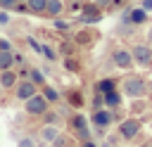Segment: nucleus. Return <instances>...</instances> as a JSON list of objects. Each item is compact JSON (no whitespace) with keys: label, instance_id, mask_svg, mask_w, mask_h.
<instances>
[{"label":"nucleus","instance_id":"obj_1","mask_svg":"<svg viewBox=\"0 0 152 147\" xmlns=\"http://www.w3.org/2000/svg\"><path fill=\"white\" fill-rule=\"evenodd\" d=\"M121 92L131 100H138V97H145L147 95V81L138 74H128L124 81H121Z\"/></svg>","mask_w":152,"mask_h":147},{"label":"nucleus","instance_id":"obj_15","mask_svg":"<svg viewBox=\"0 0 152 147\" xmlns=\"http://www.w3.org/2000/svg\"><path fill=\"white\" fill-rule=\"evenodd\" d=\"M40 95L50 102V104H57L59 100H62V95H59V90L57 88H52L50 83H45V85H40Z\"/></svg>","mask_w":152,"mask_h":147},{"label":"nucleus","instance_id":"obj_19","mask_svg":"<svg viewBox=\"0 0 152 147\" xmlns=\"http://www.w3.org/2000/svg\"><path fill=\"white\" fill-rule=\"evenodd\" d=\"M66 104L74 107V109L83 107V95H81L78 90H69V92H66Z\"/></svg>","mask_w":152,"mask_h":147},{"label":"nucleus","instance_id":"obj_37","mask_svg":"<svg viewBox=\"0 0 152 147\" xmlns=\"http://www.w3.org/2000/svg\"><path fill=\"white\" fill-rule=\"evenodd\" d=\"M147 95H150V100H152V81H147Z\"/></svg>","mask_w":152,"mask_h":147},{"label":"nucleus","instance_id":"obj_21","mask_svg":"<svg viewBox=\"0 0 152 147\" xmlns=\"http://www.w3.org/2000/svg\"><path fill=\"white\" fill-rule=\"evenodd\" d=\"M114 88H116V81H114V78H102V81H97V83H95V90H97V92H102V95H104V92H109V90H114Z\"/></svg>","mask_w":152,"mask_h":147},{"label":"nucleus","instance_id":"obj_4","mask_svg":"<svg viewBox=\"0 0 152 147\" xmlns=\"http://www.w3.org/2000/svg\"><path fill=\"white\" fill-rule=\"evenodd\" d=\"M69 128H71V133H74L81 142H86V140H90V138H93V135H90L88 119H86L83 114H71V116H69Z\"/></svg>","mask_w":152,"mask_h":147},{"label":"nucleus","instance_id":"obj_36","mask_svg":"<svg viewBox=\"0 0 152 147\" xmlns=\"http://www.w3.org/2000/svg\"><path fill=\"white\" fill-rule=\"evenodd\" d=\"M147 45H152V26L147 28Z\"/></svg>","mask_w":152,"mask_h":147},{"label":"nucleus","instance_id":"obj_40","mask_svg":"<svg viewBox=\"0 0 152 147\" xmlns=\"http://www.w3.org/2000/svg\"><path fill=\"white\" fill-rule=\"evenodd\" d=\"M19 2H26V0H19Z\"/></svg>","mask_w":152,"mask_h":147},{"label":"nucleus","instance_id":"obj_34","mask_svg":"<svg viewBox=\"0 0 152 147\" xmlns=\"http://www.w3.org/2000/svg\"><path fill=\"white\" fill-rule=\"evenodd\" d=\"M138 7H142L145 12H152V0H140V2H138Z\"/></svg>","mask_w":152,"mask_h":147},{"label":"nucleus","instance_id":"obj_11","mask_svg":"<svg viewBox=\"0 0 152 147\" xmlns=\"http://www.w3.org/2000/svg\"><path fill=\"white\" fill-rule=\"evenodd\" d=\"M66 12L64 0H45V19H57Z\"/></svg>","mask_w":152,"mask_h":147},{"label":"nucleus","instance_id":"obj_30","mask_svg":"<svg viewBox=\"0 0 152 147\" xmlns=\"http://www.w3.org/2000/svg\"><path fill=\"white\" fill-rule=\"evenodd\" d=\"M12 12H17V14H31V12H28V5H26V2H17Z\"/></svg>","mask_w":152,"mask_h":147},{"label":"nucleus","instance_id":"obj_28","mask_svg":"<svg viewBox=\"0 0 152 147\" xmlns=\"http://www.w3.org/2000/svg\"><path fill=\"white\" fill-rule=\"evenodd\" d=\"M40 55H45L50 62H57V52L50 47V45H43V50H40Z\"/></svg>","mask_w":152,"mask_h":147},{"label":"nucleus","instance_id":"obj_31","mask_svg":"<svg viewBox=\"0 0 152 147\" xmlns=\"http://www.w3.org/2000/svg\"><path fill=\"white\" fill-rule=\"evenodd\" d=\"M17 2H19V0H0V9H7V12H12Z\"/></svg>","mask_w":152,"mask_h":147},{"label":"nucleus","instance_id":"obj_18","mask_svg":"<svg viewBox=\"0 0 152 147\" xmlns=\"http://www.w3.org/2000/svg\"><path fill=\"white\" fill-rule=\"evenodd\" d=\"M28 78H31V81H33L38 88L48 83V81H45V74H43V69H38V66H31V69H28Z\"/></svg>","mask_w":152,"mask_h":147},{"label":"nucleus","instance_id":"obj_33","mask_svg":"<svg viewBox=\"0 0 152 147\" xmlns=\"http://www.w3.org/2000/svg\"><path fill=\"white\" fill-rule=\"evenodd\" d=\"M97 7H102L104 9V14H107V9H109V5H112V0H93Z\"/></svg>","mask_w":152,"mask_h":147},{"label":"nucleus","instance_id":"obj_32","mask_svg":"<svg viewBox=\"0 0 152 147\" xmlns=\"http://www.w3.org/2000/svg\"><path fill=\"white\" fill-rule=\"evenodd\" d=\"M0 50H7V52H14V47H12V43H10L7 38H0Z\"/></svg>","mask_w":152,"mask_h":147},{"label":"nucleus","instance_id":"obj_38","mask_svg":"<svg viewBox=\"0 0 152 147\" xmlns=\"http://www.w3.org/2000/svg\"><path fill=\"white\" fill-rule=\"evenodd\" d=\"M140 147H152V140H147V142H142Z\"/></svg>","mask_w":152,"mask_h":147},{"label":"nucleus","instance_id":"obj_7","mask_svg":"<svg viewBox=\"0 0 152 147\" xmlns=\"http://www.w3.org/2000/svg\"><path fill=\"white\" fill-rule=\"evenodd\" d=\"M140 121L135 119V116H131V119H124V121H119V128H116V133H119V138L121 140H133V138H138V133H140Z\"/></svg>","mask_w":152,"mask_h":147},{"label":"nucleus","instance_id":"obj_12","mask_svg":"<svg viewBox=\"0 0 152 147\" xmlns=\"http://www.w3.org/2000/svg\"><path fill=\"white\" fill-rule=\"evenodd\" d=\"M59 135H62L59 126H43V128L38 130V138H40V142H48V145H52V142H55Z\"/></svg>","mask_w":152,"mask_h":147},{"label":"nucleus","instance_id":"obj_39","mask_svg":"<svg viewBox=\"0 0 152 147\" xmlns=\"http://www.w3.org/2000/svg\"><path fill=\"white\" fill-rule=\"evenodd\" d=\"M2 92H5V88H2V85H0V97H2Z\"/></svg>","mask_w":152,"mask_h":147},{"label":"nucleus","instance_id":"obj_22","mask_svg":"<svg viewBox=\"0 0 152 147\" xmlns=\"http://www.w3.org/2000/svg\"><path fill=\"white\" fill-rule=\"evenodd\" d=\"M62 64H64V69H66V71H71V74H78V71H81V62H78V59H74V57H64V62H62Z\"/></svg>","mask_w":152,"mask_h":147},{"label":"nucleus","instance_id":"obj_6","mask_svg":"<svg viewBox=\"0 0 152 147\" xmlns=\"http://www.w3.org/2000/svg\"><path fill=\"white\" fill-rule=\"evenodd\" d=\"M90 123H93V128L95 130H107L112 123H114V111L112 109H107V107H102V109H93V116H90Z\"/></svg>","mask_w":152,"mask_h":147},{"label":"nucleus","instance_id":"obj_16","mask_svg":"<svg viewBox=\"0 0 152 147\" xmlns=\"http://www.w3.org/2000/svg\"><path fill=\"white\" fill-rule=\"evenodd\" d=\"M28 5V12L36 14V17H45V0H26Z\"/></svg>","mask_w":152,"mask_h":147},{"label":"nucleus","instance_id":"obj_3","mask_svg":"<svg viewBox=\"0 0 152 147\" xmlns=\"http://www.w3.org/2000/svg\"><path fill=\"white\" fill-rule=\"evenodd\" d=\"M131 55H133L135 66H140V69H152V45H147V43H135V45L131 47Z\"/></svg>","mask_w":152,"mask_h":147},{"label":"nucleus","instance_id":"obj_17","mask_svg":"<svg viewBox=\"0 0 152 147\" xmlns=\"http://www.w3.org/2000/svg\"><path fill=\"white\" fill-rule=\"evenodd\" d=\"M7 69H14V55L7 50H0V71H7Z\"/></svg>","mask_w":152,"mask_h":147},{"label":"nucleus","instance_id":"obj_5","mask_svg":"<svg viewBox=\"0 0 152 147\" xmlns=\"http://www.w3.org/2000/svg\"><path fill=\"white\" fill-rule=\"evenodd\" d=\"M48 109H50V102H48L40 92H36L33 97H28V100L24 102V111H26L28 116H38V119H40Z\"/></svg>","mask_w":152,"mask_h":147},{"label":"nucleus","instance_id":"obj_26","mask_svg":"<svg viewBox=\"0 0 152 147\" xmlns=\"http://www.w3.org/2000/svg\"><path fill=\"white\" fill-rule=\"evenodd\" d=\"M64 2H66V12L74 14V12H81V7H83L86 0H64Z\"/></svg>","mask_w":152,"mask_h":147},{"label":"nucleus","instance_id":"obj_2","mask_svg":"<svg viewBox=\"0 0 152 147\" xmlns=\"http://www.w3.org/2000/svg\"><path fill=\"white\" fill-rule=\"evenodd\" d=\"M104 19V9L102 7H97L93 0H86L83 2V7H81V12H78V24H88V26H93V24H97V21H102ZM74 21V24H76Z\"/></svg>","mask_w":152,"mask_h":147},{"label":"nucleus","instance_id":"obj_13","mask_svg":"<svg viewBox=\"0 0 152 147\" xmlns=\"http://www.w3.org/2000/svg\"><path fill=\"white\" fill-rule=\"evenodd\" d=\"M121 102H124V92H121L119 88H114V90L104 92V107H107V109H119V107H121Z\"/></svg>","mask_w":152,"mask_h":147},{"label":"nucleus","instance_id":"obj_23","mask_svg":"<svg viewBox=\"0 0 152 147\" xmlns=\"http://www.w3.org/2000/svg\"><path fill=\"white\" fill-rule=\"evenodd\" d=\"M52 26H55L57 31H71V26H74V21H66V19H62V17H57V19H52Z\"/></svg>","mask_w":152,"mask_h":147},{"label":"nucleus","instance_id":"obj_25","mask_svg":"<svg viewBox=\"0 0 152 147\" xmlns=\"http://www.w3.org/2000/svg\"><path fill=\"white\" fill-rule=\"evenodd\" d=\"M145 109H147V102H142V97L133 100V104H131V111H133V114H142Z\"/></svg>","mask_w":152,"mask_h":147},{"label":"nucleus","instance_id":"obj_14","mask_svg":"<svg viewBox=\"0 0 152 147\" xmlns=\"http://www.w3.org/2000/svg\"><path fill=\"white\" fill-rule=\"evenodd\" d=\"M17 81H19V74H17L14 69H7V71H0V85H2L5 90H12V88L17 85Z\"/></svg>","mask_w":152,"mask_h":147},{"label":"nucleus","instance_id":"obj_8","mask_svg":"<svg viewBox=\"0 0 152 147\" xmlns=\"http://www.w3.org/2000/svg\"><path fill=\"white\" fill-rule=\"evenodd\" d=\"M112 64H114L116 69H121V71H131V69L135 66L133 55H131V50H126V47H116V50L112 52Z\"/></svg>","mask_w":152,"mask_h":147},{"label":"nucleus","instance_id":"obj_27","mask_svg":"<svg viewBox=\"0 0 152 147\" xmlns=\"http://www.w3.org/2000/svg\"><path fill=\"white\" fill-rule=\"evenodd\" d=\"M102 107H104V95L95 90L93 92V109H102Z\"/></svg>","mask_w":152,"mask_h":147},{"label":"nucleus","instance_id":"obj_35","mask_svg":"<svg viewBox=\"0 0 152 147\" xmlns=\"http://www.w3.org/2000/svg\"><path fill=\"white\" fill-rule=\"evenodd\" d=\"M81 147H100V145H97V142H95V140L90 138V140H86V142H81Z\"/></svg>","mask_w":152,"mask_h":147},{"label":"nucleus","instance_id":"obj_9","mask_svg":"<svg viewBox=\"0 0 152 147\" xmlns=\"http://www.w3.org/2000/svg\"><path fill=\"white\" fill-rule=\"evenodd\" d=\"M12 90H14V97H17L19 102H26L28 97H33V95L38 92V85H36L31 78H21V81H17V85H14Z\"/></svg>","mask_w":152,"mask_h":147},{"label":"nucleus","instance_id":"obj_24","mask_svg":"<svg viewBox=\"0 0 152 147\" xmlns=\"http://www.w3.org/2000/svg\"><path fill=\"white\" fill-rule=\"evenodd\" d=\"M17 147H38V140L31 138V135H24V138L17 140Z\"/></svg>","mask_w":152,"mask_h":147},{"label":"nucleus","instance_id":"obj_20","mask_svg":"<svg viewBox=\"0 0 152 147\" xmlns=\"http://www.w3.org/2000/svg\"><path fill=\"white\" fill-rule=\"evenodd\" d=\"M40 119H43V126H59V123H62V116H59L57 111H52V109H48Z\"/></svg>","mask_w":152,"mask_h":147},{"label":"nucleus","instance_id":"obj_29","mask_svg":"<svg viewBox=\"0 0 152 147\" xmlns=\"http://www.w3.org/2000/svg\"><path fill=\"white\" fill-rule=\"evenodd\" d=\"M12 24V14L7 9H0V26H10Z\"/></svg>","mask_w":152,"mask_h":147},{"label":"nucleus","instance_id":"obj_10","mask_svg":"<svg viewBox=\"0 0 152 147\" xmlns=\"http://www.w3.org/2000/svg\"><path fill=\"white\" fill-rule=\"evenodd\" d=\"M97 38H100V33H97L93 26L81 28V31H76V33H74V43H76V45H93Z\"/></svg>","mask_w":152,"mask_h":147}]
</instances>
